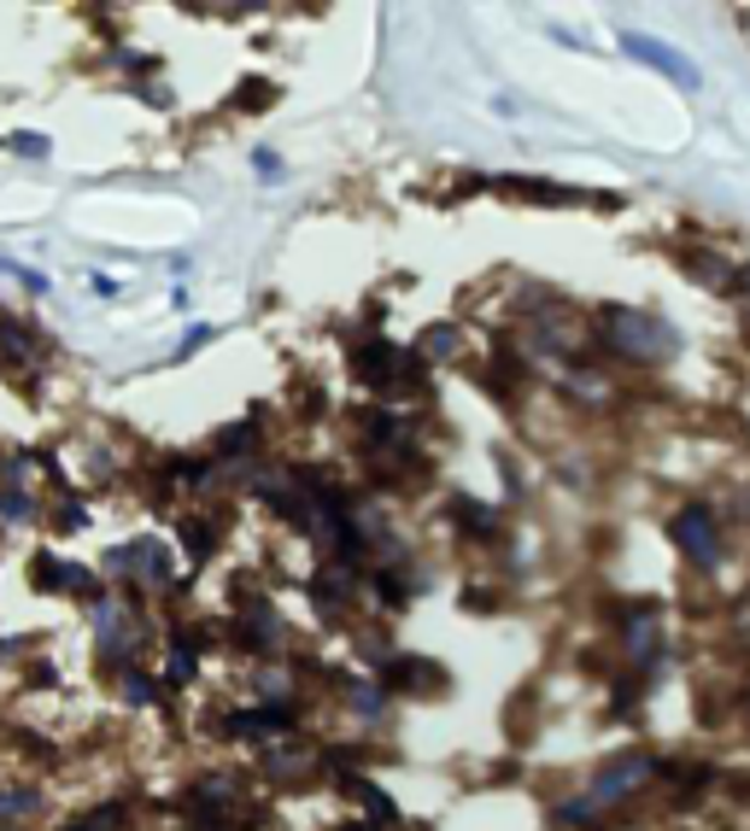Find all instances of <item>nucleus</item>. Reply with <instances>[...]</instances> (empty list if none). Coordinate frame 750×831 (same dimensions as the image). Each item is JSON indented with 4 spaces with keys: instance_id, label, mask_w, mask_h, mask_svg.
Listing matches in <instances>:
<instances>
[{
    "instance_id": "nucleus-1",
    "label": "nucleus",
    "mask_w": 750,
    "mask_h": 831,
    "mask_svg": "<svg viewBox=\"0 0 750 831\" xmlns=\"http://www.w3.org/2000/svg\"><path fill=\"white\" fill-rule=\"evenodd\" d=\"M604 334L628 364H663V357L680 352V328L651 317V310H633V305H609L604 310Z\"/></svg>"
},
{
    "instance_id": "nucleus-2",
    "label": "nucleus",
    "mask_w": 750,
    "mask_h": 831,
    "mask_svg": "<svg viewBox=\"0 0 750 831\" xmlns=\"http://www.w3.org/2000/svg\"><path fill=\"white\" fill-rule=\"evenodd\" d=\"M94 638H100V668L118 673L123 668H135L141 662V650H147V633H141V615H135V603H123L106 591L100 603H94Z\"/></svg>"
},
{
    "instance_id": "nucleus-3",
    "label": "nucleus",
    "mask_w": 750,
    "mask_h": 831,
    "mask_svg": "<svg viewBox=\"0 0 750 831\" xmlns=\"http://www.w3.org/2000/svg\"><path fill=\"white\" fill-rule=\"evenodd\" d=\"M106 574L130 591H170V545L165 539H130L106 551Z\"/></svg>"
},
{
    "instance_id": "nucleus-4",
    "label": "nucleus",
    "mask_w": 750,
    "mask_h": 831,
    "mask_svg": "<svg viewBox=\"0 0 750 831\" xmlns=\"http://www.w3.org/2000/svg\"><path fill=\"white\" fill-rule=\"evenodd\" d=\"M29 591H41V598H83L88 609L106 598V586L94 579L88 569H76L53 551V545H41V551H29Z\"/></svg>"
},
{
    "instance_id": "nucleus-5",
    "label": "nucleus",
    "mask_w": 750,
    "mask_h": 831,
    "mask_svg": "<svg viewBox=\"0 0 750 831\" xmlns=\"http://www.w3.org/2000/svg\"><path fill=\"white\" fill-rule=\"evenodd\" d=\"M352 375L364 387H382V393H394V387H422V357L399 352L394 340H364V346L352 352Z\"/></svg>"
},
{
    "instance_id": "nucleus-6",
    "label": "nucleus",
    "mask_w": 750,
    "mask_h": 831,
    "mask_svg": "<svg viewBox=\"0 0 750 831\" xmlns=\"http://www.w3.org/2000/svg\"><path fill=\"white\" fill-rule=\"evenodd\" d=\"M651 773H663V767H656L651 756H621V761H609L604 773L592 779V796H586V803L598 808V814H604L609 803H628L633 791L651 785Z\"/></svg>"
},
{
    "instance_id": "nucleus-7",
    "label": "nucleus",
    "mask_w": 750,
    "mask_h": 831,
    "mask_svg": "<svg viewBox=\"0 0 750 831\" xmlns=\"http://www.w3.org/2000/svg\"><path fill=\"white\" fill-rule=\"evenodd\" d=\"M675 545L692 569H715V562H722V533H715V515L703 504H686L675 515Z\"/></svg>"
},
{
    "instance_id": "nucleus-8",
    "label": "nucleus",
    "mask_w": 750,
    "mask_h": 831,
    "mask_svg": "<svg viewBox=\"0 0 750 831\" xmlns=\"http://www.w3.org/2000/svg\"><path fill=\"white\" fill-rule=\"evenodd\" d=\"M621 47H628L633 59H645L651 71H663V76H668V83H675V88H686V94L698 88V65H692V59H686V53H675V47H668V41H651V36H639V29H621Z\"/></svg>"
},
{
    "instance_id": "nucleus-9",
    "label": "nucleus",
    "mask_w": 750,
    "mask_h": 831,
    "mask_svg": "<svg viewBox=\"0 0 750 831\" xmlns=\"http://www.w3.org/2000/svg\"><path fill=\"white\" fill-rule=\"evenodd\" d=\"M165 645H170V662H165V680L159 685L170 692V685H188L199 673V656H206L211 638H206V626H170Z\"/></svg>"
},
{
    "instance_id": "nucleus-10",
    "label": "nucleus",
    "mask_w": 750,
    "mask_h": 831,
    "mask_svg": "<svg viewBox=\"0 0 750 831\" xmlns=\"http://www.w3.org/2000/svg\"><path fill=\"white\" fill-rule=\"evenodd\" d=\"M217 738H276V732H293V709H281V702H264V709H234L217 720Z\"/></svg>"
},
{
    "instance_id": "nucleus-11",
    "label": "nucleus",
    "mask_w": 750,
    "mask_h": 831,
    "mask_svg": "<svg viewBox=\"0 0 750 831\" xmlns=\"http://www.w3.org/2000/svg\"><path fill=\"white\" fill-rule=\"evenodd\" d=\"M36 352H47V340L36 334V322H24V317H12V310H0V364L29 369V364H41Z\"/></svg>"
},
{
    "instance_id": "nucleus-12",
    "label": "nucleus",
    "mask_w": 750,
    "mask_h": 831,
    "mask_svg": "<svg viewBox=\"0 0 750 831\" xmlns=\"http://www.w3.org/2000/svg\"><path fill=\"white\" fill-rule=\"evenodd\" d=\"M498 194L505 199H534V206H574V199H592V194H574V187H557V182H540V176H505Z\"/></svg>"
},
{
    "instance_id": "nucleus-13",
    "label": "nucleus",
    "mask_w": 750,
    "mask_h": 831,
    "mask_svg": "<svg viewBox=\"0 0 750 831\" xmlns=\"http://www.w3.org/2000/svg\"><path fill=\"white\" fill-rule=\"evenodd\" d=\"M177 539H182V557L194 562V569H206L211 551H217V522H211V515H182Z\"/></svg>"
},
{
    "instance_id": "nucleus-14",
    "label": "nucleus",
    "mask_w": 750,
    "mask_h": 831,
    "mask_svg": "<svg viewBox=\"0 0 750 831\" xmlns=\"http://www.w3.org/2000/svg\"><path fill=\"white\" fill-rule=\"evenodd\" d=\"M253 451H258V411L246 421H229V428L211 439V463H234V457H253Z\"/></svg>"
},
{
    "instance_id": "nucleus-15",
    "label": "nucleus",
    "mask_w": 750,
    "mask_h": 831,
    "mask_svg": "<svg viewBox=\"0 0 750 831\" xmlns=\"http://www.w3.org/2000/svg\"><path fill=\"white\" fill-rule=\"evenodd\" d=\"M41 492L29 480H0V522H36Z\"/></svg>"
},
{
    "instance_id": "nucleus-16",
    "label": "nucleus",
    "mask_w": 750,
    "mask_h": 831,
    "mask_svg": "<svg viewBox=\"0 0 750 831\" xmlns=\"http://www.w3.org/2000/svg\"><path fill=\"white\" fill-rule=\"evenodd\" d=\"M118 692H123V702H130V709H153V702H165V697H170V692H165V685H159V680H153V673H147V668H141V662L118 673Z\"/></svg>"
},
{
    "instance_id": "nucleus-17",
    "label": "nucleus",
    "mask_w": 750,
    "mask_h": 831,
    "mask_svg": "<svg viewBox=\"0 0 750 831\" xmlns=\"http://www.w3.org/2000/svg\"><path fill=\"white\" fill-rule=\"evenodd\" d=\"M41 808V785H29V779H12V785H0V826H19L29 814Z\"/></svg>"
},
{
    "instance_id": "nucleus-18",
    "label": "nucleus",
    "mask_w": 750,
    "mask_h": 831,
    "mask_svg": "<svg viewBox=\"0 0 750 831\" xmlns=\"http://www.w3.org/2000/svg\"><path fill=\"white\" fill-rule=\"evenodd\" d=\"M686 270H692V281H710V288H722V293H733L745 281L739 270H727V258H715V253H698Z\"/></svg>"
},
{
    "instance_id": "nucleus-19",
    "label": "nucleus",
    "mask_w": 750,
    "mask_h": 831,
    "mask_svg": "<svg viewBox=\"0 0 750 831\" xmlns=\"http://www.w3.org/2000/svg\"><path fill=\"white\" fill-rule=\"evenodd\" d=\"M463 346V334H458V328H422V340H416V352H428V357H451V352H458Z\"/></svg>"
},
{
    "instance_id": "nucleus-20",
    "label": "nucleus",
    "mask_w": 750,
    "mask_h": 831,
    "mask_svg": "<svg viewBox=\"0 0 750 831\" xmlns=\"http://www.w3.org/2000/svg\"><path fill=\"white\" fill-rule=\"evenodd\" d=\"M270 100H276V83H258V76L234 88V112H264Z\"/></svg>"
},
{
    "instance_id": "nucleus-21",
    "label": "nucleus",
    "mask_w": 750,
    "mask_h": 831,
    "mask_svg": "<svg viewBox=\"0 0 750 831\" xmlns=\"http://www.w3.org/2000/svg\"><path fill=\"white\" fill-rule=\"evenodd\" d=\"M451 515H458L463 533H493V510H487V504H469V498H458V504H451Z\"/></svg>"
},
{
    "instance_id": "nucleus-22",
    "label": "nucleus",
    "mask_w": 750,
    "mask_h": 831,
    "mask_svg": "<svg viewBox=\"0 0 750 831\" xmlns=\"http://www.w3.org/2000/svg\"><path fill=\"white\" fill-rule=\"evenodd\" d=\"M7 147L19 152V159H47V152H53V140L36 135V130H19V135H7Z\"/></svg>"
},
{
    "instance_id": "nucleus-23",
    "label": "nucleus",
    "mask_w": 750,
    "mask_h": 831,
    "mask_svg": "<svg viewBox=\"0 0 750 831\" xmlns=\"http://www.w3.org/2000/svg\"><path fill=\"white\" fill-rule=\"evenodd\" d=\"M83 522H88V510L65 492V498H59V510H53V533H71V527H83Z\"/></svg>"
},
{
    "instance_id": "nucleus-24",
    "label": "nucleus",
    "mask_w": 750,
    "mask_h": 831,
    "mask_svg": "<svg viewBox=\"0 0 750 831\" xmlns=\"http://www.w3.org/2000/svg\"><path fill=\"white\" fill-rule=\"evenodd\" d=\"M211 340H217V328H206V322H199V328H188V334H182V346H177V364H188L194 352H206Z\"/></svg>"
},
{
    "instance_id": "nucleus-25",
    "label": "nucleus",
    "mask_w": 750,
    "mask_h": 831,
    "mask_svg": "<svg viewBox=\"0 0 750 831\" xmlns=\"http://www.w3.org/2000/svg\"><path fill=\"white\" fill-rule=\"evenodd\" d=\"M12 276H19V281H24V293H36V300H41L47 288H53V281H47L41 270H29V264H12Z\"/></svg>"
},
{
    "instance_id": "nucleus-26",
    "label": "nucleus",
    "mask_w": 750,
    "mask_h": 831,
    "mask_svg": "<svg viewBox=\"0 0 750 831\" xmlns=\"http://www.w3.org/2000/svg\"><path fill=\"white\" fill-rule=\"evenodd\" d=\"M253 164H258V176H264V182H281V159H276L270 147H258V152H253Z\"/></svg>"
},
{
    "instance_id": "nucleus-27",
    "label": "nucleus",
    "mask_w": 750,
    "mask_h": 831,
    "mask_svg": "<svg viewBox=\"0 0 750 831\" xmlns=\"http://www.w3.org/2000/svg\"><path fill=\"white\" fill-rule=\"evenodd\" d=\"M0 831H24V826H0Z\"/></svg>"
}]
</instances>
